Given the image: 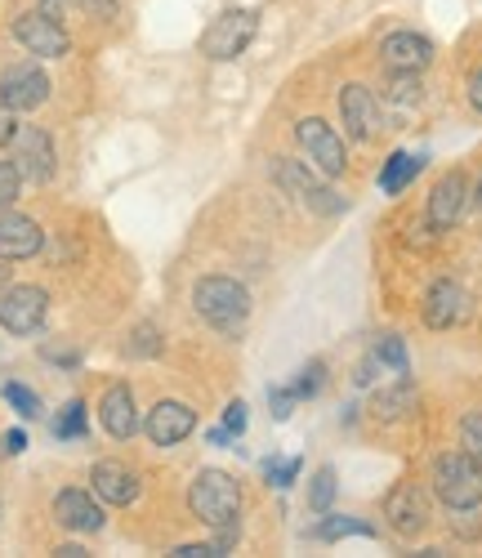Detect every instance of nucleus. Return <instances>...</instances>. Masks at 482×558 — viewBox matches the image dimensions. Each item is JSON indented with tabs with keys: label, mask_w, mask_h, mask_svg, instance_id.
<instances>
[{
	"label": "nucleus",
	"mask_w": 482,
	"mask_h": 558,
	"mask_svg": "<svg viewBox=\"0 0 482 558\" xmlns=\"http://www.w3.org/2000/svg\"><path fill=\"white\" fill-rule=\"evenodd\" d=\"M192 308L202 322H210L224 336H241L251 322V291L237 282V277H202L192 287Z\"/></svg>",
	"instance_id": "f257e3e1"
},
{
	"label": "nucleus",
	"mask_w": 482,
	"mask_h": 558,
	"mask_svg": "<svg viewBox=\"0 0 482 558\" xmlns=\"http://www.w3.org/2000/svg\"><path fill=\"white\" fill-rule=\"evenodd\" d=\"M433 496H438L451 514H473V509H482V464L456 447V451H443L438 460H433Z\"/></svg>",
	"instance_id": "f03ea898"
},
{
	"label": "nucleus",
	"mask_w": 482,
	"mask_h": 558,
	"mask_svg": "<svg viewBox=\"0 0 482 558\" xmlns=\"http://www.w3.org/2000/svg\"><path fill=\"white\" fill-rule=\"evenodd\" d=\"M188 509L215 532H237L241 519V487L224 470H202L188 487Z\"/></svg>",
	"instance_id": "7ed1b4c3"
},
{
	"label": "nucleus",
	"mask_w": 482,
	"mask_h": 558,
	"mask_svg": "<svg viewBox=\"0 0 482 558\" xmlns=\"http://www.w3.org/2000/svg\"><path fill=\"white\" fill-rule=\"evenodd\" d=\"M260 32V14L255 10H224L206 32H202V54L215 63H228L237 54H246V45Z\"/></svg>",
	"instance_id": "20e7f679"
},
{
	"label": "nucleus",
	"mask_w": 482,
	"mask_h": 558,
	"mask_svg": "<svg viewBox=\"0 0 482 558\" xmlns=\"http://www.w3.org/2000/svg\"><path fill=\"white\" fill-rule=\"evenodd\" d=\"M273 174H277L281 189H291V193H296L309 210H317V215H340V210H349V202H345V197H335L326 183H322V174H317L309 161L277 157V161H273Z\"/></svg>",
	"instance_id": "39448f33"
},
{
	"label": "nucleus",
	"mask_w": 482,
	"mask_h": 558,
	"mask_svg": "<svg viewBox=\"0 0 482 558\" xmlns=\"http://www.w3.org/2000/svg\"><path fill=\"white\" fill-rule=\"evenodd\" d=\"M296 138H300V148H304V161L322 174V179H340L349 170V153H345V138L335 134L326 121L317 117H304L296 125Z\"/></svg>",
	"instance_id": "423d86ee"
},
{
	"label": "nucleus",
	"mask_w": 482,
	"mask_h": 558,
	"mask_svg": "<svg viewBox=\"0 0 482 558\" xmlns=\"http://www.w3.org/2000/svg\"><path fill=\"white\" fill-rule=\"evenodd\" d=\"M384 523H389L402 541H415L429 523H433V505H429V492L411 478L394 483V492L384 496Z\"/></svg>",
	"instance_id": "0eeeda50"
},
{
	"label": "nucleus",
	"mask_w": 482,
	"mask_h": 558,
	"mask_svg": "<svg viewBox=\"0 0 482 558\" xmlns=\"http://www.w3.org/2000/svg\"><path fill=\"white\" fill-rule=\"evenodd\" d=\"M50 313V295L40 287H5L0 291V327L10 336H36Z\"/></svg>",
	"instance_id": "6e6552de"
},
{
	"label": "nucleus",
	"mask_w": 482,
	"mask_h": 558,
	"mask_svg": "<svg viewBox=\"0 0 482 558\" xmlns=\"http://www.w3.org/2000/svg\"><path fill=\"white\" fill-rule=\"evenodd\" d=\"M14 40L23 45L27 54H36V59H63V54L72 50V36L63 32V23L50 19L45 10L19 14V19H14Z\"/></svg>",
	"instance_id": "1a4fd4ad"
},
{
	"label": "nucleus",
	"mask_w": 482,
	"mask_h": 558,
	"mask_svg": "<svg viewBox=\"0 0 482 558\" xmlns=\"http://www.w3.org/2000/svg\"><path fill=\"white\" fill-rule=\"evenodd\" d=\"M420 317L429 331H451L469 317V291L456 282V277H438L429 291H424V304H420Z\"/></svg>",
	"instance_id": "9d476101"
},
{
	"label": "nucleus",
	"mask_w": 482,
	"mask_h": 558,
	"mask_svg": "<svg viewBox=\"0 0 482 558\" xmlns=\"http://www.w3.org/2000/svg\"><path fill=\"white\" fill-rule=\"evenodd\" d=\"M45 99H50V76L36 63H14L0 72V104L10 112H36Z\"/></svg>",
	"instance_id": "9b49d317"
},
{
	"label": "nucleus",
	"mask_w": 482,
	"mask_h": 558,
	"mask_svg": "<svg viewBox=\"0 0 482 558\" xmlns=\"http://www.w3.org/2000/svg\"><path fill=\"white\" fill-rule=\"evenodd\" d=\"M14 166L27 183H50L55 179V138L40 125H19L14 134Z\"/></svg>",
	"instance_id": "f8f14e48"
},
{
	"label": "nucleus",
	"mask_w": 482,
	"mask_h": 558,
	"mask_svg": "<svg viewBox=\"0 0 482 558\" xmlns=\"http://www.w3.org/2000/svg\"><path fill=\"white\" fill-rule=\"evenodd\" d=\"M465 206H469V179H465L460 170H451V174H443L438 183H433L429 206H424V223H429L433 232H451V228L460 223Z\"/></svg>",
	"instance_id": "ddd939ff"
},
{
	"label": "nucleus",
	"mask_w": 482,
	"mask_h": 558,
	"mask_svg": "<svg viewBox=\"0 0 482 558\" xmlns=\"http://www.w3.org/2000/svg\"><path fill=\"white\" fill-rule=\"evenodd\" d=\"M340 121L358 144H371V138L384 130V112H379V99H375L371 85H345L340 89Z\"/></svg>",
	"instance_id": "4468645a"
},
{
	"label": "nucleus",
	"mask_w": 482,
	"mask_h": 558,
	"mask_svg": "<svg viewBox=\"0 0 482 558\" xmlns=\"http://www.w3.org/2000/svg\"><path fill=\"white\" fill-rule=\"evenodd\" d=\"M438 54V45H433L424 32H394L379 40V59L389 72H424Z\"/></svg>",
	"instance_id": "2eb2a0df"
},
{
	"label": "nucleus",
	"mask_w": 482,
	"mask_h": 558,
	"mask_svg": "<svg viewBox=\"0 0 482 558\" xmlns=\"http://www.w3.org/2000/svg\"><path fill=\"white\" fill-rule=\"evenodd\" d=\"M143 429H148V438H153L157 447H179L192 429H197V415H192V407H188V402L166 398V402H157V407L148 411V421H143Z\"/></svg>",
	"instance_id": "dca6fc26"
},
{
	"label": "nucleus",
	"mask_w": 482,
	"mask_h": 558,
	"mask_svg": "<svg viewBox=\"0 0 482 558\" xmlns=\"http://www.w3.org/2000/svg\"><path fill=\"white\" fill-rule=\"evenodd\" d=\"M89 483H94V496H99L104 505H134L138 492H143L138 474L121 460H99L89 470Z\"/></svg>",
	"instance_id": "f3484780"
},
{
	"label": "nucleus",
	"mask_w": 482,
	"mask_h": 558,
	"mask_svg": "<svg viewBox=\"0 0 482 558\" xmlns=\"http://www.w3.org/2000/svg\"><path fill=\"white\" fill-rule=\"evenodd\" d=\"M55 519L68 532L89 536V532H104V505L94 500L89 492H81V487H68V492L55 496Z\"/></svg>",
	"instance_id": "a211bd4d"
},
{
	"label": "nucleus",
	"mask_w": 482,
	"mask_h": 558,
	"mask_svg": "<svg viewBox=\"0 0 482 558\" xmlns=\"http://www.w3.org/2000/svg\"><path fill=\"white\" fill-rule=\"evenodd\" d=\"M45 242V232L36 219L19 215V210H0V255H5L10 264L14 259H32Z\"/></svg>",
	"instance_id": "6ab92c4d"
},
{
	"label": "nucleus",
	"mask_w": 482,
	"mask_h": 558,
	"mask_svg": "<svg viewBox=\"0 0 482 558\" xmlns=\"http://www.w3.org/2000/svg\"><path fill=\"white\" fill-rule=\"evenodd\" d=\"M99 421H104V429H108L117 442L134 438V429H138V407H134L130 385H112V389L104 393V402H99Z\"/></svg>",
	"instance_id": "aec40b11"
},
{
	"label": "nucleus",
	"mask_w": 482,
	"mask_h": 558,
	"mask_svg": "<svg viewBox=\"0 0 482 558\" xmlns=\"http://www.w3.org/2000/svg\"><path fill=\"white\" fill-rule=\"evenodd\" d=\"M424 170V157H415V153H394L389 161L379 166V193H389V197H398L407 183L415 179Z\"/></svg>",
	"instance_id": "412c9836"
},
{
	"label": "nucleus",
	"mask_w": 482,
	"mask_h": 558,
	"mask_svg": "<svg viewBox=\"0 0 482 558\" xmlns=\"http://www.w3.org/2000/svg\"><path fill=\"white\" fill-rule=\"evenodd\" d=\"M407 411H415V385L407 376H398V385L375 393V415L379 421H402Z\"/></svg>",
	"instance_id": "4be33fe9"
},
{
	"label": "nucleus",
	"mask_w": 482,
	"mask_h": 558,
	"mask_svg": "<svg viewBox=\"0 0 482 558\" xmlns=\"http://www.w3.org/2000/svg\"><path fill=\"white\" fill-rule=\"evenodd\" d=\"M317 541H345V536H375L371 523L353 519V514H322V523L313 527Z\"/></svg>",
	"instance_id": "5701e85b"
},
{
	"label": "nucleus",
	"mask_w": 482,
	"mask_h": 558,
	"mask_svg": "<svg viewBox=\"0 0 482 558\" xmlns=\"http://www.w3.org/2000/svg\"><path fill=\"white\" fill-rule=\"evenodd\" d=\"M371 353H375L379 366H389L394 376H407V371H411V362H407V340H402V336H379Z\"/></svg>",
	"instance_id": "b1692460"
},
{
	"label": "nucleus",
	"mask_w": 482,
	"mask_h": 558,
	"mask_svg": "<svg viewBox=\"0 0 482 558\" xmlns=\"http://www.w3.org/2000/svg\"><path fill=\"white\" fill-rule=\"evenodd\" d=\"M335 492H340V483H335V470H330V464H322V470L313 474V483H309V509H313V514H326Z\"/></svg>",
	"instance_id": "393cba45"
},
{
	"label": "nucleus",
	"mask_w": 482,
	"mask_h": 558,
	"mask_svg": "<svg viewBox=\"0 0 482 558\" xmlns=\"http://www.w3.org/2000/svg\"><path fill=\"white\" fill-rule=\"evenodd\" d=\"M89 421H85V402L72 398L63 411H59V421H55V438H85Z\"/></svg>",
	"instance_id": "a878e982"
},
{
	"label": "nucleus",
	"mask_w": 482,
	"mask_h": 558,
	"mask_svg": "<svg viewBox=\"0 0 482 558\" xmlns=\"http://www.w3.org/2000/svg\"><path fill=\"white\" fill-rule=\"evenodd\" d=\"M5 402L23 415V421H40V415H45V407H40V398L27 389V385H19V380H10L5 385Z\"/></svg>",
	"instance_id": "bb28decb"
},
{
	"label": "nucleus",
	"mask_w": 482,
	"mask_h": 558,
	"mask_svg": "<svg viewBox=\"0 0 482 558\" xmlns=\"http://www.w3.org/2000/svg\"><path fill=\"white\" fill-rule=\"evenodd\" d=\"M322 385H326V362H322V357H313L309 366H300V376H296V385H291V389H296V398L304 402V398H317V393H322Z\"/></svg>",
	"instance_id": "cd10ccee"
},
{
	"label": "nucleus",
	"mask_w": 482,
	"mask_h": 558,
	"mask_svg": "<svg viewBox=\"0 0 482 558\" xmlns=\"http://www.w3.org/2000/svg\"><path fill=\"white\" fill-rule=\"evenodd\" d=\"M264 478H268V487H277V492L296 487V478H300V456H286V460H268V464H264Z\"/></svg>",
	"instance_id": "c85d7f7f"
},
{
	"label": "nucleus",
	"mask_w": 482,
	"mask_h": 558,
	"mask_svg": "<svg viewBox=\"0 0 482 558\" xmlns=\"http://www.w3.org/2000/svg\"><path fill=\"white\" fill-rule=\"evenodd\" d=\"M460 447L482 464V411H465L460 415Z\"/></svg>",
	"instance_id": "c756f323"
},
{
	"label": "nucleus",
	"mask_w": 482,
	"mask_h": 558,
	"mask_svg": "<svg viewBox=\"0 0 482 558\" xmlns=\"http://www.w3.org/2000/svg\"><path fill=\"white\" fill-rule=\"evenodd\" d=\"M389 99L394 104H415L420 99V72H389Z\"/></svg>",
	"instance_id": "7c9ffc66"
},
{
	"label": "nucleus",
	"mask_w": 482,
	"mask_h": 558,
	"mask_svg": "<svg viewBox=\"0 0 482 558\" xmlns=\"http://www.w3.org/2000/svg\"><path fill=\"white\" fill-rule=\"evenodd\" d=\"M19 189H23L19 166H14V161H0V210H10V206H14Z\"/></svg>",
	"instance_id": "2f4dec72"
},
{
	"label": "nucleus",
	"mask_w": 482,
	"mask_h": 558,
	"mask_svg": "<svg viewBox=\"0 0 482 558\" xmlns=\"http://www.w3.org/2000/svg\"><path fill=\"white\" fill-rule=\"evenodd\" d=\"M300 398H296V389L291 385H277V389H268V407H273V421H286L291 415V407H296Z\"/></svg>",
	"instance_id": "473e14b6"
},
{
	"label": "nucleus",
	"mask_w": 482,
	"mask_h": 558,
	"mask_svg": "<svg viewBox=\"0 0 482 558\" xmlns=\"http://www.w3.org/2000/svg\"><path fill=\"white\" fill-rule=\"evenodd\" d=\"M224 429H228L232 438L246 434V402H241V398H232V402L224 407Z\"/></svg>",
	"instance_id": "72a5a7b5"
},
{
	"label": "nucleus",
	"mask_w": 482,
	"mask_h": 558,
	"mask_svg": "<svg viewBox=\"0 0 482 558\" xmlns=\"http://www.w3.org/2000/svg\"><path fill=\"white\" fill-rule=\"evenodd\" d=\"M81 10L89 14V19H117V0H81Z\"/></svg>",
	"instance_id": "f704fd0d"
},
{
	"label": "nucleus",
	"mask_w": 482,
	"mask_h": 558,
	"mask_svg": "<svg viewBox=\"0 0 482 558\" xmlns=\"http://www.w3.org/2000/svg\"><path fill=\"white\" fill-rule=\"evenodd\" d=\"M224 554V545L215 541V545H179L174 549V558H219Z\"/></svg>",
	"instance_id": "c9c22d12"
},
{
	"label": "nucleus",
	"mask_w": 482,
	"mask_h": 558,
	"mask_svg": "<svg viewBox=\"0 0 482 558\" xmlns=\"http://www.w3.org/2000/svg\"><path fill=\"white\" fill-rule=\"evenodd\" d=\"M14 134H19V121H14V112L5 104H0V148L14 144Z\"/></svg>",
	"instance_id": "e433bc0d"
},
{
	"label": "nucleus",
	"mask_w": 482,
	"mask_h": 558,
	"mask_svg": "<svg viewBox=\"0 0 482 558\" xmlns=\"http://www.w3.org/2000/svg\"><path fill=\"white\" fill-rule=\"evenodd\" d=\"M465 95H469L473 112H482V68H473V72H469V81H465Z\"/></svg>",
	"instance_id": "4c0bfd02"
},
{
	"label": "nucleus",
	"mask_w": 482,
	"mask_h": 558,
	"mask_svg": "<svg viewBox=\"0 0 482 558\" xmlns=\"http://www.w3.org/2000/svg\"><path fill=\"white\" fill-rule=\"evenodd\" d=\"M0 447H5L10 456H23V451H27V434H23V429H14V434L0 438Z\"/></svg>",
	"instance_id": "58836bf2"
},
{
	"label": "nucleus",
	"mask_w": 482,
	"mask_h": 558,
	"mask_svg": "<svg viewBox=\"0 0 482 558\" xmlns=\"http://www.w3.org/2000/svg\"><path fill=\"white\" fill-rule=\"evenodd\" d=\"M206 438H210V447H228V442H232V434H228L224 425H219V429H210Z\"/></svg>",
	"instance_id": "ea45409f"
},
{
	"label": "nucleus",
	"mask_w": 482,
	"mask_h": 558,
	"mask_svg": "<svg viewBox=\"0 0 482 558\" xmlns=\"http://www.w3.org/2000/svg\"><path fill=\"white\" fill-rule=\"evenodd\" d=\"M10 277H14V268H10V259H5V255H0V291L10 287Z\"/></svg>",
	"instance_id": "a19ab883"
},
{
	"label": "nucleus",
	"mask_w": 482,
	"mask_h": 558,
	"mask_svg": "<svg viewBox=\"0 0 482 558\" xmlns=\"http://www.w3.org/2000/svg\"><path fill=\"white\" fill-rule=\"evenodd\" d=\"M55 554H59V558H81L85 549H81V545H63V549H55Z\"/></svg>",
	"instance_id": "79ce46f5"
},
{
	"label": "nucleus",
	"mask_w": 482,
	"mask_h": 558,
	"mask_svg": "<svg viewBox=\"0 0 482 558\" xmlns=\"http://www.w3.org/2000/svg\"><path fill=\"white\" fill-rule=\"evenodd\" d=\"M473 202H478V210H482V179H478V189H473Z\"/></svg>",
	"instance_id": "37998d69"
},
{
	"label": "nucleus",
	"mask_w": 482,
	"mask_h": 558,
	"mask_svg": "<svg viewBox=\"0 0 482 558\" xmlns=\"http://www.w3.org/2000/svg\"><path fill=\"white\" fill-rule=\"evenodd\" d=\"M0 451H5V447H0Z\"/></svg>",
	"instance_id": "c03bdc74"
}]
</instances>
